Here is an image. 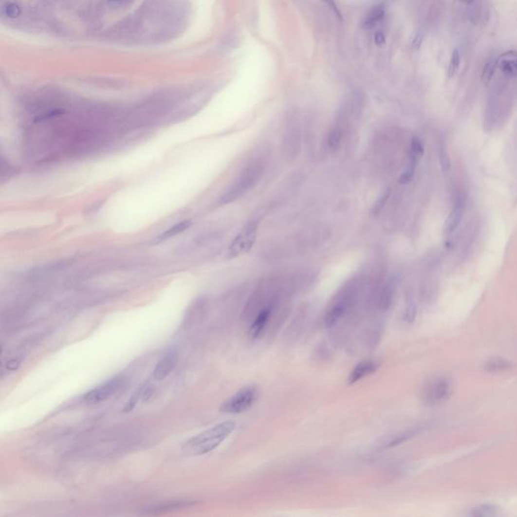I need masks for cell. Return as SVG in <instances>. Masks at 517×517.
Instances as JSON below:
<instances>
[{"label": "cell", "instance_id": "3957f363", "mask_svg": "<svg viewBox=\"0 0 517 517\" xmlns=\"http://www.w3.org/2000/svg\"><path fill=\"white\" fill-rule=\"evenodd\" d=\"M262 174L263 164H261V163H254V164L250 165L243 170L238 180L227 190L224 195L222 196L221 203H229L241 197L258 182V180L261 178Z\"/></svg>", "mask_w": 517, "mask_h": 517}, {"label": "cell", "instance_id": "8fae6325", "mask_svg": "<svg viewBox=\"0 0 517 517\" xmlns=\"http://www.w3.org/2000/svg\"><path fill=\"white\" fill-rule=\"evenodd\" d=\"M465 207H466V198L464 195L460 193L455 197L454 206L452 208L451 214L450 216H448L447 222H446L445 229H446L447 235L453 234L454 231L457 229V227L459 226L462 221V215H464Z\"/></svg>", "mask_w": 517, "mask_h": 517}, {"label": "cell", "instance_id": "52a82bcc", "mask_svg": "<svg viewBox=\"0 0 517 517\" xmlns=\"http://www.w3.org/2000/svg\"><path fill=\"white\" fill-rule=\"evenodd\" d=\"M122 383H124V379L120 376L113 377L84 394L83 401L87 404L100 403L115 394L121 388Z\"/></svg>", "mask_w": 517, "mask_h": 517}, {"label": "cell", "instance_id": "277c9868", "mask_svg": "<svg viewBox=\"0 0 517 517\" xmlns=\"http://www.w3.org/2000/svg\"><path fill=\"white\" fill-rule=\"evenodd\" d=\"M454 386L451 379L437 377L425 385L421 391V398L428 406L441 405L451 398Z\"/></svg>", "mask_w": 517, "mask_h": 517}, {"label": "cell", "instance_id": "8992f818", "mask_svg": "<svg viewBox=\"0 0 517 517\" xmlns=\"http://www.w3.org/2000/svg\"><path fill=\"white\" fill-rule=\"evenodd\" d=\"M258 226L257 222H251L240 231V234L235 238L233 242L230 243L228 250L226 252L227 258H235L239 256L248 253L253 244L257 240L258 235Z\"/></svg>", "mask_w": 517, "mask_h": 517}, {"label": "cell", "instance_id": "ba28073f", "mask_svg": "<svg viewBox=\"0 0 517 517\" xmlns=\"http://www.w3.org/2000/svg\"><path fill=\"white\" fill-rule=\"evenodd\" d=\"M424 152H425V148H424L423 143H421V141L417 137H414L411 140L409 155H408V163L404 171L399 177V181L402 184L408 183L412 179L418 163L421 160V157H423L424 155Z\"/></svg>", "mask_w": 517, "mask_h": 517}, {"label": "cell", "instance_id": "5b68a950", "mask_svg": "<svg viewBox=\"0 0 517 517\" xmlns=\"http://www.w3.org/2000/svg\"><path fill=\"white\" fill-rule=\"evenodd\" d=\"M258 397V388L254 385L243 387L226 399L221 406L223 413L238 414L249 410Z\"/></svg>", "mask_w": 517, "mask_h": 517}, {"label": "cell", "instance_id": "ffe728a7", "mask_svg": "<svg viewBox=\"0 0 517 517\" xmlns=\"http://www.w3.org/2000/svg\"><path fill=\"white\" fill-rule=\"evenodd\" d=\"M384 16V8L383 6H377L375 7L369 15L366 18V20L364 22L365 28H372L381 18Z\"/></svg>", "mask_w": 517, "mask_h": 517}, {"label": "cell", "instance_id": "30bf717a", "mask_svg": "<svg viewBox=\"0 0 517 517\" xmlns=\"http://www.w3.org/2000/svg\"><path fill=\"white\" fill-rule=\"evenodd\" d=\"M277 305L278 303L264 308L262 311L258 312L257 316L251 321L249 328V335L251 338L257 339L263 334V332L268 328V324L271 321V317L275 312Z\"/></svg>", "mask_w": 517, "mask_h": 517}, {"label": "cell", "instance_id": "9c48e42d", "mask_svg": "<svg viewBox=\"0 0 517 517\" xmlns=\"http://www.w3.org/2000/svg\"><path fill=\"white\" fill-rule=\"evenodd\" d=\"M177 362H178V351L173 348L169 349L157 363L153 372L154 378L158 381L167 378L174 370Z\"/></svg>", "mask_w": 517, "mask_h": 517}, {"label": "cell", "instance_id": "d4e9b609", "mask_svg": "<svg viewBox=\"0 0 517 517\" xmlns=\"http://www.w3.org/2000/svg\"><path fill=\"white\" fill-rule=\"evenodd\" d=\"M440 158H441V164H442V167L444 168V170L450 169V167H451L450 158H448L447 153H446V151H445V148H443V147L440 148Z\"/></svg>", "mask_w": 517, "mask_h": 517}, {"label": "cell", "instance_id": "5bb4252c", "mask_svg": "<svg viewBox=\"0 0 517 517\" xmlns=\"http://www.w3.org/2000/svg\"><path fill=\"white\" fill-rule=\"evenodd\" d=\"M497 65L503 74L508 77H517V52L507 51L497 59Z\"/></svg>", "mask_w": 517, "mask_h": 517}, {"label": "cell", "instance_id": "484cf974", "mask_svg": "<svg viewBox=\"0 0 517 517\" xmlns=\"http://www.w3.org/2000/svg\"><path fill=\"white\" fill-rule=\"evenodd\" d=\"M322 1H324L326 4H328V5H329V6L334 11V13L337 16V18H342L341 12H339L338 7H337V5H336V3H335V0H322Z\"/></svg>", "mask_w": 517, "mask_h": 517}, {"label": "cell", "instance_id": "ac0fdd59", "mask_svg": "<svg viewBox=\"0 0 517 517\" xmlns=\"http://www.w3.org/2000/svg\"><path fill=\"white\" fill-rule=\"evenodd\" d=\"M342 140H343V129H342V128L341 127H334L329 133L328 142H326V145H328V148L330 149H332V151H335V149H337L339 148V146H341Z\"/></svg>", "mask_w": 517, "mask_h": 517}, {"label": "cell", "instance_id": "6da1fadb", "mask_svg": "<svg viewBox=\"0 0 517 517\" xmlns=\"http://www.w3.org/2000/svg\"><path fill=\"white\" fill-rule=\"evenodd\" d=\"M236 424L234 421H225L200 432L182 444L185 454L191 456H202L212 452L220 446L229 435L234 432Z\"/></svg>", "mask_w": 517, "mask_h": 517}, {"label": "cell", "instance_id": "7a4b0ae2", "mask_svg": "<svg viewBox=\"0 0 517 517\" xmlns=\"http://www.w3.org/2000/svg\"><path fill=\"white\" fill-rule=\"evenodd\" d=\"M360 291L358 278L350 279L335 294L324 315V325L328 329L332 328L341 320L348 311L356 303Z\"/></svg>", "mask_w": 517, "mask_h": 517}, {"label": "cell", "instance_id": "7402d4cb", "mask_svg": "<svg viewBox=\"0 0 517 517\" xmlns=\"http://www.w3.org/2000/svg\"><path fill=\"white\" fill-rule=\"evenodd\" d=\"M460 62H461V56H460V53L459 51L456 49L452 56H451V60H450V64H448V76L450 77H453L456 75L457 71L459 70V67H460Z\"/></svg>", "mask_w": 517, "mask_h": 517}, {"label": "cell", "instance_id": "e0dca14e", "mask_svg": "<svg viewBox=\"0 0 517 517\" xmlns=\"http://www.w3.org/2000/svg\"><path fill=\"white\" fill-rule=\"evenodd\" d=\"M513 368V364L504 359H494L485 364L484 369L490 373H499L509 371Z\"/></svg>", "mask_w": 517, "mask_h": 517}, {"label": "cell", "instance_id": "44dd1931", "mask_svg": "<svg viewBox=\"0 0 517 517\" xmlns=\"http://www.w3.org/2000/svg\"><path fill=\"white\" fill-rule=\"evenodd\" d=\"M497 66H498L497 60L495 58H491L488 60V62L485 65L484 71H483V80L485 81V82H489V81L492 79Z\"/></svg>", "mask_w": 517, "mask_h": 517}, {"label": "cell", "instance_id": "4fadbf2b", "mask_svg": "<svg viewBox=\"0 0 517 517\" xmlns=\"http://www.w3.org/2000/svg\"><path fill=\"white\" fill-rule=\"evenodd\" d=\"M379 369V363L374 360H364L353 368L349 376V383L355 384Z\"/></svg>", "mask_w": 517, "mask_h": 517}, {"label": "cell", "instance_id": "83f0119b", "mask_svg": "<svg viewBox=\"0 0 517 517\" xmlns=\"http://www.w3.org/2000/svg\"><path fill=\"white\" fill-rule=\"evenodd\" d=\"M461 1L466 3V4H471L474 1V0H461Z\"/></svg>", "mask_w": 517, "mask_h": 517}, {"label": "cell", "instance_id": "d6986e66", "mask_svg": "<svg viewBox=\"0 0 517 517\" xmlns=\"http://www.w3.org/2000/svg\"><path fill=\"white\" fill-rule=\"evenodd\" d=\"M472 516L475 517H491L498 515V508L491 504H483L479 505L472 509L471 513Z\"/></svg>", "mask_w": 517, "mask_h": 517}, {"label": "cell", "instance_id": "4316f807", "mask_svg": "<svg viewBox=\"0 0 517 517\" xmlns=\"http://www.w3.org/2000/svg\"><path fill=\"white\" fill-rule=\"evenodd\" d=\"M384 39H385V38H384V36H383L382 34H381V33H378V34L375 36V42H376L377 44H382V43H384Z\"/></svg>", "mask_w": 517, "mask_h": 517}, {"label": "cell", "instance_id": "2e32d148", "mask_svg": "<svg viewBox=\"0 0 517 517\" xmlns=\"http://www.w3.org/2000/svg\"><path fill=\"white\" fill-rule=\"evenodd\" d=\"M424 427H415V428H412V429H408L406 431H402V432H399L395 435H393V437L391 439H389L385 443H383V446L382 448H389V447H393V446H396V445H399L407 441H409L410 439L414 438L415 435H417L419 432H421V430H423Z\"/></svg>", "mask_w": 517, "mask_h": 517}, {"label": "cell", "instance_id": "9a60e30c", "mask_svg": "<svg viewBox=\"0 0 517 517\" xmlns=\"http://www.w3.org/2000/svg\"><path fill=\"white\" fill-rule=\"evenodd\" d=\"M191 224H192L191 221H183V222H177L172 227L166 229L164 233H162L159 237H157L155 241H153V242L156 244V243H160L162 241H165L167 240H170V239L176 237L177 235H180V234L184 233L185 230H187L190 226H191Z\"/></svg>", "mask_w": 517, "mask_h": 517}, {"label": "cell", "instance_id": "cb8c5ba5", "mask_svg": "<svg viewBox=\"0 0 517 517\" xmlns=\"http://www.w3.org/2000/svg\"><path fill=\"white\" fill-rule=\"evenodd\" d=\"M415 316H416V306L411 303V304H409L406 307V309L404 311L403 320L406 323H411V322H413Z\"/></svg>", "mask_w": 517, "mask_h": 517}, {"label": "cell", "instance_id": "603a6c76", "mask_svg": "<svg viewBox=\"0 0 517 517\" xmlns=\"http://www.w3.org/2000/svg\"><path fill=\"white\" fill-rule=\"evenodd\" d=\"M390 194H391V190L390 189H386L385 191L382 192V194L379 196V198L376 200L374 206H373V213L374 214L379 213L381 211V209L383 208V206L387 203V201H388V199L390 197Z\"/></svg>", "mask_w": 517, "mask_h": 517}, {"label": "cell", "instance_id": "7c38bea8", "mask_svg": "<svg viewBox=\"0 0 517 517\" xmlns=\"http://www.w3.org/2000/svg\"><path fill=\"white\" fill-rule=\"evenodd\" d=\"M397 283L395 278H389L381 288L378 295V308L381 311H387L390 309L394 297H395Z\"/></svg>", "mask_w": 517, "mask_h": 517}]
</instances>
